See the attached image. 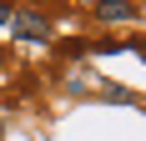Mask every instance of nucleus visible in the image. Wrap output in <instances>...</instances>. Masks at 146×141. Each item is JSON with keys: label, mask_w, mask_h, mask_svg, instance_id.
I'll return each instance as SVG.
<instances>
[{"label": "nucleus", "mask_w": 146, "mask_h": 141, "mask_svg": "<svg viewBox=\"0 0 146 141\" xmlns=\"http://www.w3.org/2000/svg\"><path fill=\"white\" fill-rule=\"evenodd\" d=\"M10 30L20 41H45V35H50V25H45L40 15H10Z\"/></svg>", "instance_id": "f257e3e1"}, {"label": "nucleus", "mask_w": 146, "mask_h": 141, "mask_svg": "<svg viewBox=\"0 0 146 141\" xmlns=\"http://www.w3.org/2000/svg\"><path fill=\"white\" fill-rule=\"evenodd\" d=\"M101 20H136V0H96Z\"/></svg>", "instance_id": "f03ea898"}, {"label": "nucleus", "mask_w": 146, "mask_h": 141, "mask_svg": "<svg viewBox=\"0 0 146 141\" xmlns=\"http://www.w3.org/2000/svg\"><path fill=\"white\" fill-rule=\"evenodd\" d=\"M10 15H15V10L5 5V0H0V25H10Z\"/></svg>", "instance_id": "7ed1b4c3"}]
</instances>
